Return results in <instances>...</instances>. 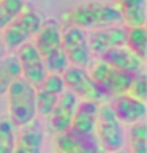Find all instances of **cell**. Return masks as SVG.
<instances>
[{"mask_svg": "<svg viewBox=\"0 0 147 153\" xmlns=\"http://www.w3.org/2000/svg\"><path fill=\"white\" fill-rule=\"evenodd\" d=\"M18 60L21 66V77L25 79L33 87H38L48 76L43 57L40 55L33 43H25L18 48Z\"/></svg>", "mask_w": 147, "mask_h": 153, "instance_id": "9c48e42d", "label": "cell"}, {"mask_svg": "<svg viewBox=\"0 0 147 153\" xmlns=\"http://www.w3.org/2000/svg\"><path fill=\"white\" fill-rule=\"evenodd\" d=\"M127 95H130V96H133V98H136V100L144 101L146 103V98H147V81H146L144 73H139V74L134 76Z\"/></svg>", "mask_w": 147, "mask_h": 153, "instance_id": "cb8c5ba5", "label": "cell"}, {"mask_svg": "<svg viewBox=\"0 0 147 153\" xmlns=\"http://www.w3.org/2000/svg\"><path fill=\"white\" fill-rule=\"evenodd\" d=\"M62 79L65 87L82 101H95V103H104L109 98L97 84L92 81L86 68H79L75 65H68L66 70L62 73Z\"/></svg>", "mask_w": 147, "mask_h": 153, "instance_id": "52a82bcc", "label": "cell"}, {"mask_svg": "<svg viewBox=\"0 0 147 153\" xmlns=\"http://www.w3.org/2000/svg\"><path fill=\"white\" fill-rule=\"evenodd\" d=\"M21 77V66L16 55L0 59V96L8 92L10 85Z\"/></svg>", "mask_w": 147, "mask_h": 153, "instance_id": "d6986e66", "label": "cell"}, {"mask_svg": "<svg viewBox=\"0 0 147 153\" xmlns=\"http://www.w3.org/2000/svg\"><path fill=\"white\" fill-rule=\"evenodd\" d=\"M111 109L122 125H136L146 117L147 107L144 101H139L127 93L116 95L111 101Z\"/></svg>", "mask_w": 147, "mask_h": 153, "instance_id": "7c38bea8", "label": "cell"}, {"mask_svg": "<svg viewBox=\"0 0 147 153\" xmlns=\"http://www.w3.org/2000/svg\"><path fill=\"white\" fill-rule=\"evenodd\" d=\"M128 142H130V152L128 153H147V128H146V123L139 122V123L130 126Z\"/></svg>", "mask_w": 147, "mask_h": 153, "instance_id": "44dd1931", "label": "cell"}, {"mask_svg": "<svg viewBox=\"0 0 147 153\" xmlns=\"http://www.w3.org/2000/svg\"><path fill=\"white\" fill-rule=\"evenodd\" d=\"M33 46L43 57L48 74H62L70 65L62 49V29L57 21L49 19L43 22L35 35Z\"/></svg>", "mask_w": 147, "mask_h": 153, "instance_id": "6da1fadb", "label": "cell"}, {"mask_svg": "<svg viewBox=\"0 0 147 153\" xmlns=\"http://www.w3.org/2000/svg\"><path fill=\"white\" fill-rule=\"evenodd\" d=\"M66 25H75L79 29H103L117 25L122 22L120 11L117 7L106 3H82L68 10L63 14Z\"/></svg>", "mask_w": 147, "mask_h": 153, "instance_id": "7a4b0ae2", "label": "cell"}, {"mask_svg": "<svg viewBox=\"0 0 147 153\" xmlns=\"http://www.w3.org/2000/svg\"><path fill=\"white\" fill-rule=\"evenodd\" d=\"M86 70L89 73V76L92 77V81L108 96L127 93L134 76H136V74H130V73L119 71L100 59L95 62H90V65Z\"/></svg>", "mask_w": 147, "mask_h": 153, "instance_id": "5b68a950", "label": "cell"}, {"mask_svg": "<svg viewBox=\"0 0 147 153\" xmlns=\"http://www.w3.org/2000/svg\"><path fill=\"white\" fill-rule=\"evenodd\" d=\"M87 43H89L90 54H95L97 57H100L106 51L125 46L127 44V27L111 25V27L97 29L87 35Z\"/></svg>", "mask_w": 147, "mask_h": 153, "instance_id": "30bf717a", "label": "cell"}, {"mask_svg": "<svg viewBox=\"0 0 147 153\" xmlns=\"http://www.w3.org/2000/svg\"><path fill=\"white\" fill-rule=\"evenodd\" d=\"M114 153H128V152H127V150H123V149H122V150H117V152H114Z\"/></svg>", "mask_w": 147, "mask_h": 153, "instance_id": "484cf974", "label": "cell"}, {"mask_svg": "<svg viewBox=\"0 0 147 153\" xmlns=\"http://www.w3.org/2000/svg\"><path fill=\"white\" fill-rule=\"evenodd\" d=\"M24 11V0H0V32Z\"/></svg>", "mask_w": 147, "mask_h": 153, "instance_id": "7402d4cb", "label": "cell"}, {"mask_svg": "<svg viewBox=\"0 0 147 153\" xmlns=\"http://www.w3.org/2000/svg\"><path fill=\"white\" fill-rule=\"evenodd\" d=\"M95 137L104 153H114L123 149L125 131L123 125L116 118L108 101L100 104L97 125H95Z\"/></svg>", "mask_w": 147, "mask_h": 153, "instance_id": "277c9868", "label": "cell"}, {"mask_svg": "<svg viewBox=\"0 0 147 153\" xmlns=\"http://www.w3.org/2000/svg\"><path fill=\"white\" fill-rule=\"evenodd\" d=\"M66 90L62 74H48L44 81L37 87V114L49 117L60 95Z\"/></svg>", "mask_w": 147, "mask_h": 153, "instance_id": "8fae6325", "label": "cell"}, {"mask_svg": "<svg viewBox=\"0 0 147 153\" xmlns=\"http://www.w3.org/2000/svg\"><path fill=\"white\" fill-rule=\"evenodd\" d=\"M78 103H79L78 98L70 90H65L60 95L57 104L54 106L52 112L49 114V125L55 134L66 133L71 128V122L73 117H75Z\"/></svg>", "mask_w": 147, "mask_h": 153, "instance_id": "4fadbf2b", "label": "cell"}, {"mask_svg": "<svg viewBox=\"0 0 147 153\" xmlns=\"http://www.w3.org/2000/svg\"><path fill=\"white\" fill-rule=\"evenodd\" d=\"M3 57V41H2V35H0V59Z\"/></svg>", "mask_w": 147, "mask_h": 153, "instance_id": "d4e9b609", "label": "cell"}, {"mask_svg": "<svg viewBox=\"0 0 147 153\" xmlns=\"http://www.w3.org/2000/svg\"><path fill=\"white\" fill-rule=\"evenodd\" d=\"M125 46L146 60L147 54V30L146 27H127V44Z\"/></svg>", "mask_w": 147, "mask_h": 153, "instance_id": "ffe728a7", "label": "cell"}, {"mask_svg": "<svg viewBox=\"0 0 147 153\" xmlns=\"http://www.w3.org/2000/svg\"><path fill=\"white\" fill-rule=\"evenodd\" d=\"M98 109H100V104L95 103V101H81V103H78L70 131L81 136H93Z\"/></svg>", "mask_w": 147, "mask_h": 153, "instance_id": "2e32d148", "label": "cell"}, {"mask_svg": "<svg viewBox=\"0 0 147 153\" xmlns=\"http://www.w3.org/2000/svg\"><path fill=\"white\" fill-rule=\"evenodd\" d=\"M43 129L40 123L32 122L21 128L19 136H16V145L13 153H41Z\"/></svg>", "mask_w": 147, "mask_h": 153, "instance_id": "e0dca14e", "label": "cell"}, {"mask_svg": "<svg viewBox=\"0 0 147 153\" xmlns=\"http://www.w3.org/2000/svg\"><path fill=\"white\" fill-rule=\"evenodd\" d=\"M8 107L10 120L14 126H25L35 122L37 117V87L25 79H16L8 88Z\"/></svg>", "mask_w": 147, "mask_h": 153, "instance_id": "3957f363", "label": "cell"}, {"mask_svg": "<svg viewBox=\"0 0 147 153\" xmlns=\"http://www.w3.org/2000/svg\"><path fill=\"white\" fill-rule=\"evenodd\" d=\"M14 145H16L14 125L8 118H3V120H0V153H13Z\"/></svg>", "mask_w": 147, "mask_h": 153, "instance_id": "603a6c76", "label": "cell"}, {"mask_svg": "<svg viewBox=\"0 0 147 153\" xmlns=\"http://www.w3.org/2000/svg\"><path fill=\"white\" fill-rule=\"evenodd\" d=\"M62 49L68 59V63L75 66L87 68L92 62V54H90L87 43V33L79 27H65V30L62 32Z\"/></svg>", "mask_w": 147, "mask_h": 153, "instance_id": "ba28073f", "label": "cell"}, {"mask_svg": "<svg viewBox=\"0 0 147 153\" xmlns=\"http://www.w3.org/2000/svg\"><path fill=\"white\" fill-rule=\"evenodd\" d=\"M57 153H104L101 150L97 137L93 136H81L73 131L57 134L54 140Z\"/></svg>", "mask_w": 147, "mask_h": 153, "instance_id": "5bb4252c", "label": "cell"}, {"mask_svg": "<svg viewBox=\"0 0 147 153\" xmlns=\"http://www.w3.org/2000/svg\"><path fill=\"white\" fill-rule=\"evenodd\" d=\"M117 10L128 27H146V0H117Z\"/></svg>", "mask_w": 147, "mask_h": 153, "instance_id": "ac0fdd59", "label": "cell"}, {"mask_svg": "<svg viewBox=\"0 0 147 153\" xmlns=\"http://www.w3.org/2000/svg\"><path fill=\"white\" fill-rule=\"evenodd\" d=\"M41 24H43V19L37 11L33 10L22 11L18 18L13 22H10L0 33L3 46H7L8 49L21 48L22 44L29 43V39L32 36L37 35Z\"/></svg>", "mask_w": 147, "mask_h": 153, "instance_id": "8992f818", "label": "cell"}, {"mask_svg": "<svg viewBox=\"0 0 147 153\" xmlns=\"http://www.w3.org/2000/svg\"><path fill=\"white\" fill-rule=\"evenodd\" d=\"M100 60H103L104 63L111 65L119 71L130 73V74H139V73H143L144 68V60L138 57L134 52H131L127 46L106 51L104 54L100 55Z\"/></svg>", "mask_w": 147, "mask_h": 153, "instance_id": "9a60e30c", "label": "cell"}]
</instances>
